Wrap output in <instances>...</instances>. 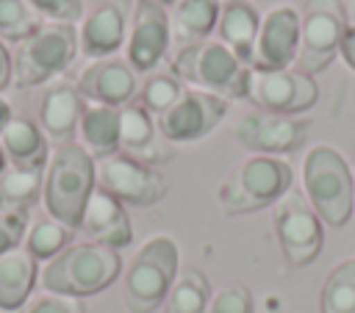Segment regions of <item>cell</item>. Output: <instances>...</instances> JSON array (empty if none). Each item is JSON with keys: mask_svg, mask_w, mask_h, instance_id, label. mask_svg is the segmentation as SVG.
<instances>
[{"mask_svg": "<svg viewBox=\"0 0 355 313\" xmlns=\"http://www.w3.org/2000/svg\"><path fill=\"white\" fill-rule=\"evenodd\" d=\"M94 188H97L94 158L78 141L58 144L47 161L44 186H42L47 216L67 224L69 230H80L86 202Z\"/></svg>", "mask_w": 355, "mask_h": 313, "instance_id": "cell-1", "label": "cell"}, {"mask_svg": "<svg viewBox=\"0 0 355 313\" xmlns=\"http://www.w3.org/2000/svg\"><path fill=\"white\" fill-rule=\"evenodd\" d=\"M122 271V258L116 249H108L94 241H72L39 271L44 291L67 296H92L105 291Z\"/></svg>", "mask_w": 355, "mask_h": 313, "instance_id": "cell-2", "label": "cell"}, {"mask_svg": "<svg viewBox=\"0 0 355 313\" xmlns=\"http://www.w3.org/2000/svg\"><path fill=\"white\" fill-rule=\"evenodd\" d=\"M169 69L189 86L222 100H247L250 66L241 64L222 42H197L175 53Z\"/></svg>", "mask_w": 355, "mask_h": 313, "instance_id": "cell-3", "label": "cell"}, {"mask_svg": "<svg viewBox=\"0 0 355 313\" xmlns=\"http://www.w3.org/2000/svg\"><path fill=\"white\" fill-rule=\"evenodd\" d=\"M294 183V172L283 158L252 155L233 166L225 183L216 188V199L225 216H241L275 205Z\"/></svg>", "mask_w": 355, "mask_h": 313, "instance_id": "cell-4", "label": "cell"}, {"mask_svg": "<svg viewBox=\"0 0 355 313\" xmlns=\"http://www.w3.org/2000/svg\"><path fill=\"white\" fill-rule=\"evenodd\" d=\"M302 186L316 216L330 227H344L355 211V180L341 152L327 144L311 147L302 161Z\"/></svg>", "mask_w": 355, "mask_h": 313, "instance_id": "cell-5", "label": "cell"}, {"mask_svg": "<svg viewBox=\"0 0 355 313\" xmlns=\"http://www.w3.org/2000/svg\"><path fill=\"white\" fill-rule=\"evenodd\" d=\"M178 244L169 235L147 238L130 258L122 277V299L130 313H153L166 302L178 277Z\"/></svg>", "mask_w": 355, "mask_h": 313, "instance_id": "cell-6", "label": "cell"}, {"mask_svg": "<svg viewBox=\"0 0 355 313\" xmlns=\"http://www.w3.org/2000/svg\"><path fill=\"white\" fill-rule=\"evenodd\" d=\"M78 55V30L67 22H42L11 50V83L31 89L61 75Z\"/></svg>", "mask_w": 355, "mask_h": 313, "instance_id": "cell-7", "label": "cell"}, {"mask_svg": "<svg viewBox=\"0 0 355 313\" xmlns=\"http://www.w3.org/2000/svg\"><path fill=\"white\" fill-rule=\"evenodd\" d=\"M275 233L286 263L294 269L313 263L324 244L322 219L311 208L308 197L297 188H288L275 202Z\"/></svg>", "mask_w": 355, "mask_h": 313, "instance_id": "cell-8", "label": "cell"}, {"mask_svg": "<svg viewBox=\"0 0 355 313\" xmlns=\"http://www.w3.org/2000/svg\"><path fill=\"white\" fill-rule=\"evenodd\" d=\"M344 30H347V19L336 0H311L305 17L300 19V47H297L294 69L311 78L322 72L338 55Z\"/></svg>", "mask_w": 355, "mask_h": 313, "instance_id": "cell-9", "label": "cell"}, {"mask_svg": "<svg viewBox=\"0 0 355 313\" xmlns=\"http://www.w3.org/2000/svg\"><path fill=\"white\" fill-rule=\"evenodd\" d=\"M247 100L258 111L294 116L308 111L319 100V89L316 80L311 75H302L300 69H252Z\"/></svg>", "mask_w": 355, "mask_h": 313, "instance_id": "cell-10", "label": "cell"}, {"mask_svg": "<svg viewBox=\"0 0 355 313\" xmlns=\"http://www.w3.org/2000/svg\"><path fill=\"white\" fill-rule=\"evenodd\" d=\"M97 186L122 205H153L166 194V180L161 172L125 152L97 161Z\"/></svg>", "mask_w": 355, "mask_h": 313, "instance_id": "cell-11", "label": "cell"}, {"mask_svg": "<svg viewBox=\"0 0 355 313\" xmlns=\"http://www.w3.org/2000/svg\"><path fill=\"white\" fill-rule=\"evenodd\" d=\"M225 114H227V100L186 86L183 97L169 111L155 116V125L166 141H197L208 136L225 119Z\"/></svg>", "mask_w": 355, "mask_h": 313, "instance_id": "cell-12", "label": "cell"}, {"mask_svg": "<svg viewBox=\"0 0 355 313\" xmlns=\"http://www.w3.org/2000/svg\"><path fill=\"white\" fill-rule=\"evenodd\" d=\"M308 133V119H294L272 111H250L233 125L239 144L258 155H286L294 152Z\"/></svg>", "mask_w": 355, "mask_h": 313, "instance_id": "cell-13", "label": "cell"}, {"mask_svg": "<svg viewBox=\"0 0 355 313\" xmlns=\"http://www.w3.org/2000/svg\"><path fill=\"white\" fill-rule=\"evenodd\" d=\"M297 47L300 14L294 11V6H275L261 19L250 69H286L297 58Z\"/></svg>", "mask_w": 355, "mask_h": 313, "instance_id": "cell-14", "label": "cell"}, {"mask_svg": "<svg viewBox=\"0 0 355 313\" xmlns=\"http://www.w3.org/2000/svg\"><path fill=\"white\" fill-rule=\"evenodd\" d=\"M75 89L80 91V97L92 105H108V108H122L133 100L139 83H136V72L128 61L122 58H97L92 64H86L78 75Z\"/></svg>", "mask_w": 355, "mask_h": 313, "instance_id": "cell-15", "label": "cell"}, {"mask_svg": "<svg viewBox=\"0 0 355 313\" xmlns=\"http://www.w3.org/2000/svg\"><path fill=\"white\" fill-rule=\"evenodd\" d=\"M169 17L161 6L136 0L133 3V25L128 39V64L133 72H153L166 47H169Z\"/></svg>", "mask_w": 355, "mask_h": 313, "instance_id": "cell-16", "label": "cell"}, {"mask_svg": "<svg viewBox=\"0 0 355 313\" xmlns=\"http://www.w3.org/2000/svg\"><path fill=\"white\" fill-rule=\"evenodd\" d=\"M80 230L86 233V241L103 244L108 249H122L133 241V227H130L125 205L116 197H111L108 191H103L100 186L92 191L89 202H86Z\"/></svg>", "mask_w": 355, "mask_h": 313, "instance_id": "cell-17", "label": "cell"}, {"mask_svg": "<svg viewBox=\"0 0 355 313\" xmlns=\"http://www.w3.org/2000/svg\"><path fill=\"white\" fill-rule=\"evenodd\" d=\"M125 6L119 0H105L94 6L78 28V50L86 58H111L125 39Z\"/></svg>", "mask_w": 355, "mask_h": 313, "instance_id": "cell-18", "label": "cell"}, {"mask_svg": "<svg viewBox=\"0 0 355 313\" xmlns=\"http://www.w3.org/2000/svg\"><path fill=\"white\" fill-rule=\"evenodd\" d=\"M169 141L158 133L153 114L141 102H128L119 108V152L141 161L158 163L169 158Z\"/></svg>", "mask_w": 355, "mask_h": 313, "instance_id": "cell-19", "label": "cell"}, {"mask_svg": "<svg viewBox=\"0 0 355 313\" xmlns=\"http://www.w3.org/2000/svg\"><path fill=\"white\" fill-rule=\"evenodd\" d=\"M86 100L72 83H53L39 100V127L47 138L67 144L78 133Z\"/></svg>", "mask_w": 355, "mask_h": 313, "instance_id": "cell-20", "label": "cell"}, {"mask_svg": "<svg viewBox=\"0 0 355 313\" xmlns=\"http://www.w3.org/2000/svg\"><path fill=\"white\" fill-rule=\"evenodd\" d=\"M261 17L252 3L247 0H227L219 11V42L247 66H252V53H255V39H258Z\"/></svg>", "mask_w": 355, "mask_h": 313, "instance_id": "cell-21", "label": "cell"}, {"mask_svg": "<svg viewBox=\"0 0 355 313\" xmlns=\"http://www.w3.org/2000/svg\"><path fill=\"white\" fill-rule=\"evenodd\" d=\"M39 280V260L25 249H8L0 255V310L17 313Z\"/></svg>", "mask_w": 355, "mask_h": 313, "instance_id": "cell-22", "label": "cell"}, {"mask_svg": "<svg viewBox=\"0 0 355 313\" xmlns=\"http://www.w3.org/2000/svg\"><path fill=\"white\" fill-rule=\"evenodd\" d=\"M0 147H3L6 158L11 161V166L44 169V163L50 161L47 138H44L42 127L28 116H11L6 122V127L0 133Z\"/></svg>", "mask_w": 355, "mask_h": 313, "instance_id": "cell-23", "label": "cell"}, {"mask_svg": "<svg viewBox=\"0 0 355 313\" xmlns=\"http://www.w3.org/2000/svg\"><path fill=\"white\" fill-rule=\"evenodd\" d=\"M78 144L97 161L119 152V108L86 102L78 122Z\"/></svg>", "mask_w": 355, "mask_h": 313, "instance_id": "cell-24", "label": "cell"}, {"mask_svg": "<svg viewBox=\"0 0 355 313\" xmlns=\"http://www.w3.org/2000/svg\"><path fill=\"white\" fill-rule=\"evenodd\" d=\"M219 11H222L219 0H175L169 30L175 33L178 42L197 44L200 39L216 30Z\"/></svg>", "mask_w": 355, "mask_h": 313, "instance_id": "cell-25", "label": "cell"}, {"mask_svg": "<svg viewBox=\"0 0 355 313\" xmlns=\"http://www.w3.org/2000/svg\"><path fill=\"white\" fill-rule=\"evenodd\" d=\"M44 186V169L6 166L0 175V211H28Z\"/></svg>", "mask_w": 355, "mask_h": 313, "instance_id": "cell-26", "label": "cell"}, {"mask_svg": "<svg viewBox=\"0 0 355 313\" xmlns=\"http://www.w3.org/2000/svg\"><path fill=\"white\" fill-rule=\"evenodd\" d=\"M211 283L197 269L178 271L169 294H166V313H205L211 302Z\"/></svg>", "mask_w": 355, "mask_h": 313, "instance_id": "cell-27", "label": "cell"}, {"mask_svg": "<svg viewBox=\"0 0 355 313\" xmlns=\"http://www.w3.org/2000/svg\"><path fill=\"white\" fill-rule=\"evenodd\" d=\"M322 313H355V258L330 269L319 294Z\"/></svg>", "mask_w": 355, "mask_h": 313, "instance_id": "cell-28", "label": "cell"}, {"mask_svg": "<svg viewBox=\"0 0 355 313\" xmlns=\"http://www.w3.org/2000/svg\"><path fill=\"white\" fill-rule=\"evenodd\" d=\"M72 233L75 230H69L67 224H61V222H55L53 216H42V219H36L31 227H28V233H25V249L36 258V260H50V258H55L64 247H69L72 244Z\"/></svg>", "mask_w": 355, "mask_h": 313, "instance_id": "cell-29", "label": "cell"}, {"mask_svg": "<svg viewBox=\"0 0 355 313\" xmlns=\"http://www.w3.org/2000/svg\"><path fill=\"white\" fill-rule=\"evenodd\" d=\"M186 91V83L172 72V69H164V72H155L144 80L141 86V105L153 114V116H161L164 111H169Z\"/></svg>", "mask_w": 355, "mask_h": 313, "instance_id": "cell-30", "label": "cell"}, {"mask_svg": "<svg viewBox=\"0 0 355 313\" xmlns=\"http://www.w3.org/2000/svg\"><path fill=\"white\" fill-rule=\"evenodd\" d=\"M42 25V17L25 0H0V39L19 44Z\"/></svg>", "mask_w": 355, "mask_h": 313, "instance_id": "cell-31", "label": "cell"}, {"mask_svg": "<svg viewBox=\"0 0 355 313\" xmlns=\"http://www.w3.org/2000/svg\"><path fill=\"white\" fill-rule=\"evenodd\" d=\"M17 313H86V305L78 296L42 291V294H31Z\"/></svg>", "mask_w": 355, "mask_h": 313, "instance_id": "cell-32", "label": "cell"}, {"mask_svg": "<svg viewBox=\"0 0 355 313\" xmlns=\"http://www.w3.org/2000/svg\"><path fill=\"white\" fill-rule=\"evenodd\" d=\"M205 313H255V302L247 285H225L211 296Z\"/></svg>", "mask_w": 355, "mask_h": 313, "instance_id": "cell-33", "label": "cell"}, {"mask_svg": "<svg viewBox=\"0 0 355 313\" xmlns=\"http://www.w3.org/2000/svg\"><path fill=\"white\" fill-rule=\"evenodd\" d=\"M42 19L75 25L83 19V0H25Z\"/></svg>", "mask_w": 355, "mask_h": 313, "instance_id": "cell-34", "label": "cell"}, {"mask_svg": "<svg viewBox=\"0 0 355 313\" xmlns=\"http://www.w3.org/2000/svg\"><path fill=\"white\" fill-rule=\"evenodd\" d=\"M28 233V211H0V255L17 249Z\"/></svg>", "mask_w": 355, "mask_h": 313, "instance_id": "cell-35", "label": "cell"}, {"mask_svg": "<svg viewBox=\"0 0 355 313\" xmlns=\"http://www.w3.org/2000/svg\"><path fill=\"white\" fill-rule=\"evenodd\" d=\"M338 53L344 55L347 66L355 69V25H347V30L341 36V44H338Z\"/></svg>", "mask_w": 355, "mask_h": 313, "instance_id": "cell-36", "label": "cell"}, {"mask_svg": "<svg viewBox=\"0 0 355 313\" xmlns=\"http://www.w3.org/2000/svg\"><path fill=\"white\" fill-rule=\"evenodd\" d=\"M11 83V53L6 47V42L0 39V91Z\"/></svg>", "mask_w": 355, "mask_h": 313, "instance_id": "cell-37", "label": "cell"}, {"mask_svg": "<svg viewBox=\"0 0 355 313\" xmlns=\"http://www.w3.org/2000/svg\"><path fill=\"white\" fill-rule=\"evenodd\" d=\"M8 119H11V108H8V102L0 97V133H3V127H6Z\"/></svg>", "mask_w": 355, "mask_h": 313, "instance_id": "cell-38", "label": "cell"}, {"mask_svg": "<svg viewBox=\"0 0 355 313\" xmlns=\"http://www.w3.org/2000/svg\"><path fill=\"white\" fill-rule=\"evenodd\" d=\"M6 166H8V158H6V152H3V147H0V175L6 172Z\"/></svg>", "mask_w": 355, "mask_h": 313, "instance_id": "cell-39", "label": "cell"}, {"mask_svg": "<svg viewBox=\"0 0 355 313\" xmlns=\"http://www.w3.org/2000/svg\"><path fill=\"white\" fill-rule=\"evenodd\" d=\"M147 3H155V6H161V8H164V6H169V3H175V0H147Z\"/></svg>", "mask_w": 355, "mask_h": 313, "instance_id": "cell-40", "label": "cell"}, {"mask_svg": "<svg viewBox=\"0 0 355 313\" xmlns=\"http://www.w3.org/2000/svg\"><path fill=\"white\" fill-rule=\"evenodd\" d=\"M349 19H352V25H355V0L349 3Z\"/></svg>", "mask_w": 355, "mask_h": 313, "instance_id": "cell-41", "label": "cell"}, {"mask_svg": "<svg viewBox=\"0 0 355 313\" xmlns=\"http://www.w3.org/2000/svg\"><path fill=\"white\" fill-rule=\"evenodd\" d=\"M336 3H338V0H336Z\"/></svg>", "mask_w": 355, "mask_h": 313, "instance_id": "cell-42", "label": "cell"}]
</instances>
